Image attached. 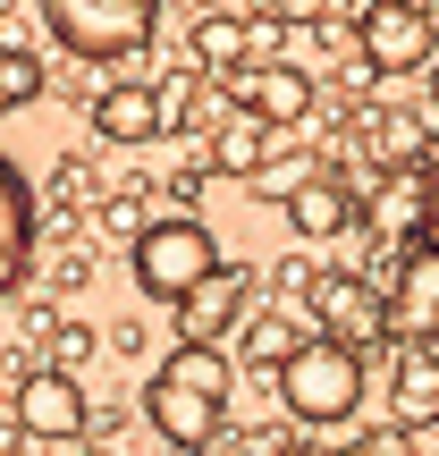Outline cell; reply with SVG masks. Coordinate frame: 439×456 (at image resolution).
<instances>
[{"mask_svg": "<svg viewBox=\"0 0 439 456\" xmlns=\"http://www.w3.org/2000/svg\"><path fill=\"white\" fill-rule=\"evenodd\" d=\"M85 423H93V414H85L77 372H51V363H43V372H26V380H17V431H26V440L68 448Z\"/></svg>", "mask_w": 439, "mask_h": 456, "instance_id": "cell-10", "label": "cell"}, {"mask_svg": "<svg viewBox=\"0 0 439 456\" xmlns=\"http://www.w3.org/2000/svg\"><path fill=\"white\" fill-rule=\"evenodd\" d=\"M43 346H51V355H43L51 372H85V363L102 355V330H93V322H51Z\"/></svg>", "mask_w": 439, "mask_h": 456, "instance_id": "cell-21", "label": "cell"}, {"mask_svg": "<svg viewBox=\"0 0 439 456\" xmlns=\"http://www.w3.org/2000/svg\"><path fill=\"white\" fill-rule=\"evenodd\" d=\"M423 169H431V178H439V127H431V144H423Z\"/></svg>", "mask_w": 439, "mask_h": 456, "instance_id": "cell-28", "label": "cell"}, {"mask_svg": "<svg viewBox=\"0 0 439 456\" xmlns=\"http://www.w3.org/2000/svg\"><path fill=\"white\" fill-rule=\"evenodd\" d=\"M355 51L372 77H431L439 68V17L423 0H372L355 17Z\"/></svg>", "mask_w": 439, "mask_h": 456, "instance_id": "cell-5", "label": "cell"}, {"mask_svg": "<svg viewBox=\"0 0 439 456\" xmlns=\"http://www.w3.org/2000/svg\"><path fill=\"white\" fill-rule=\"evenodd\" d=\"M228 380L237 372H228L220 346H178V355L144 380V423L178 456H212L220 423H228Z\"/></svg>", "mask_w": 439, "mask_h": 456, "instance_id": "cell-1", "label": "cell"}, {"mask_svg": "<svg viewBox=\"0 0 439 456\" xmlns=\"http://www.w3.org/2000/svg\"><path fill=\"white\" fill-rule=\"evenodd\" d=\"M262 296H271V271L228 262L220 279H203V288L178 305V346H220V338H237V330L262 313Z\"/></svg>", "mask_w": 439, "mask_h": 456, "instance_id": "cell-7", "label": "cell"}, {"mask_svg": "<svg viewBox=\"0 0 439 456\" xmlns=\"http://www.w3.org/2000/svg\"><path fill=\"white\" fill-rule=\"evenodd\" d=\"M271 9H279V17H321L329 0H271Z\"/></svg>", "mask_w": 439, "mask_h": 456, "instance_id": "cell-27", "label": "cell"}, {"mask_svg": "<svg viewBox=\"0 0 439 456\" xmlns=\"http://www.w3.org/2000/svg\"><path fill=\"white\" fill-rule=\"evenodd\" d=\"M237 94H245V110H254L262 127H305V118L321 110V85H313L296 60H262Z\"/></svg>", "mask_w": 439, "mask_h": 456, "instance_id": "cell-11", "label": "cell"}, {"mask_svg": "<svg viewBox=\"0 0 439 456\" xmlns=\"http://www.w3.org/2000/svg\"><path fill=\"white\" fill-rule=\"evenodd\" d=\"M43 77L51 68L34 60L26 43H0V110H34V102H43Z\"/></svg>", "mask_w": 439, "mask_h": 456, "instance_id": "cell-19", "label": "cell"}, {"mask_svg": "<svg viewBox=\"0 0 439 456\" xmlns=\"http://www.w3.org/2000/svg\"><path fill=\"white\" fill-rule=\"evenodd\" d=\"M346 456H406V440H397V423H389L380 440H363V448H346Z\"/></svg>", "mask_w": 439, "mask_h": 456, "instance_id": "cell-25", "label": "cell"}, {"mask_svg": "<svg viewBox=\"0 0 439 456\" xmlns=\"http://www.w3.org/2000/svg\"><path fill=\"white\" fill-rule=\"evenodd\" d=\"M262 51H271V34L254 26V17H237V9H212V17H195V68H228V77H254L262 68Z\"/></svg>", "mask_w": 439, "mask_h": 456, "instance_id": "cell-14", "label": "cell"}, {"mask_svg": "<svg viewBox=\"0 0 439 456\" xmlns=\"http://www.w3.org/2000/svg\"><path fill=\"white\" fill-rule=\"evenodd\" d=\"M271 456H338V448H321V440H279Z\"/></svg>", "mask_w": 439, "mask_h": 456, "instance_id": "cell-26", "label": "cell"}, {"mask_svg": "<svg viewBox=\"0 0 439 456\" xmlns=\"http://www.w3.org/2000/svg\"><path fill=\"white\" fill-rule=\"evenodd\" d=\"M288 220H296V237H346V228L363 237V195L338 178V169H321V178L288 203Z\"/></svg>", "mask_w": 439, "mask_h": 456, "instance_id": "cell-16", "label": "cell"}, {"mask_svg": "<svg viewBox=\"0 0 439 456\" xmlns=\"http://www.w3.org/2000/svg\"><path fill=\"white\" fill-rule=\"evenodd\" d=\"M431 245H439V220H431Z\"/></svg>", "mask_w": 439, "mask_h": 456, "instance_id": "cell-30", "label": "cell"}, {"mask_svg": "<svg viewBox=\"0 0 439 456\" xmlns=\"http://www.w3.org/2000/svg\"><path fill=\"white\" fill-rule=\"evenodd\" d=\"M85 118H93V135H102V144H118V152L161 144V135L178 127V110H169L161 85H102V94L85 102Z\"/></svg>", "mask_w": 439, "mask_h": 456, "instance_id": "cell-9", "label": "cell"}, {"mask_svg": "<svg viewBox=\"0 0 439 456\" xmlns=\"http://www.w3.org/2000/svg\"><path fill=\"white\" fill-rule=\"evenodd\" d=\"M313 322H321V338H338V346H389L397 338V313H389V296L372 288L363 271H329L321 279V296H313Z\"/></svg>", "mask_w": 439, "mask_h": 456, "instance_id": "cell-8", "label": "cell"}, {"mask_svg": "<svg viewBox=\"0 0 439 456\" xmlns=\"http://www.w3.org/2000/svg\"><path fill=\"white\" fill-rule=\"evenodd\" d=\"M431 127H439V68H431Z\"/></svg>", "mask_w": 439, "mask_h": 456, "instance_id": "cell-29", "label": "cell"}, {"mask_svg": "<svg viewBox=\"0 0 439 456\" xmlns=\"http://www.w3.org/2000/svg\"><path fill=\"white\" fill-rule=\"evenodd\" d=\"M363 389H372V380H363V355L338 346V338H321V330H313V346L279 372V406H288L296 423H321V431L329 423H355Z\"/></svg>", "mask_w": 439, "mask_h": 456, "instance_id": "cell-3", "label": "cell"}, {"mask_svg": "<svg viewBox=\"0 0 439 456\" xmlns=\"http://www.w3.org/2000/svg\"><path fill=\"white\" fill-rule=\"evenodd\" d=\"M34 237H43V212H34V186L26 169L0 152V296L34 271Z\"/></svg>", "mask_w": 439, "mask_h": 456, "instance_id": "cell-12", "label": "cell"}, {"mask_svg": "<svg viewBox=\"0 0 439 456\" xmlns=\"http://www.w3.org/2000/svg\"><path fill=\"white\" fill-rule=\"evenodd\" d=\"M305 346H313V338H305V322H296V313H288V305H262V313H254V322H245V330H237V355H245V363H254V372H271V380H279V372H288V363H296V355H305Z\"/></svg>", "mask_w": 439, "mask_h": 456, "instance_id": "cell-17", "label": "cell"}, {"mask_svg": "<svg viewBox=\"0 0 439 456\" xmlns=\"http://www.w3.org/2000/svg\"><path fill=\"white\" fill-rule=\"evenodd\" d=\"M389 423L397 431L439 423V346H397V363H389Z\"/></svg>", "mask_w": 439, "mask_h": 456, "instance_id": "cell-15", "label": "cell"}, {"mask_svg": "<svg viewBox=\"0 0 439 456\" xmlns=\"http://www.w3.org/2000/svg\"><path fill=\"white\" fill-rule=\"evenodd\" d=\"M43 26L60 34L68 60H127L152 43L161 0H43Z\"/></svg>", "mask_w": 439, "mask_h": 456, "instance_id": "cell-4", "label": "cell"}, {"mask_svg": "<svg viewBox=\"0 0 439 456\" xmlns=\"http://www.w3.org/2000/svg\"><path fill=\"white\" fill-rule=\"evenodd\" d=\"M271 135H279V127H262V118L237 102V110L212 127V169H220V178H245V186H254L262 161H271Z\"/></svg>", "mask_w": 439, "mask_h": 456, "instance_id": "cell-18", "label": "cell"}, {"mask_svg": "<svg viewBox=\"0 0 439 456\" xmlns=\"http://www.w3.org/2000/svg\"><path fill=\"white\" fill-rule=\"evenodd\" d=\"M321 262H305V254H296V262H279V271H271V296H305V305H313V296H321Z\"/></svg>", "mask_w": 439, "mask_h": 456, "instance_id": "cell-23", "label": "cell"}, {"mask_svg": "<svg viewBox=\"0 0 439 456\" xmlns=\"http://www.w3.org/2000/svg\"><path fill=\"white\" fill-rule=\"evenodd\" d=\"M431 220H439V178L423 161H397V169H380L363 186V237L414 254V245H431Z\"/></svg>", "mask_w": 439, "mask_h": 456, "instance_id": "cell-6", "label": "cell"}, {"mask_svg": "<svg viewBox=\"0 0 439 456\" xmlns=\"http://www.w3.org/2000/svg\"><path fill=\"white\" fill-rule=\"evenodd\" d=\"M321 169H329V161H305V152H271V161H262V178H254V195H262V203H296L313 178H321Z\"/></svg>", "mask_w": 439, "mask_h": 456, "instance_id": "cell-20", "label": "cell"}, {"mask_svg": "<svg viewBox=\"0 0 439 456\" xmlns=\"http://www.w3.org/2000/svg\"><path fill=\"white\" fill-rule=\"evenodd\" d=\"M389 313H397V338L406 346H439V245H414V254L397 262Z\"/></svg>", "mask_w": 439, "mask_h": 456, "instance_id": "cell-13", "label": "cell"}, {"mask_svg": "<svg viewBox=\"0 0 439 456\" xmlns=\"http://www.w3.org/2000/svg\"><path fill=\"white\" fill-rule=\"evenodd\" d=\"M127 271H135V288H144L152 305L178 313L186 296L203 288V279L228 271V262H220V237L203 228V212H169V220H152L144 237L127 245Z\"/></svg>", "mask_w": 439, "mask_h": 456, "instance_id": "cell-2", "label": "cell"}, {"mask_svg": "<svg viewBox=\"0 0 439 456\" xmlns=\"http://www.w3.org/2000/svg\"><path fill=\"white\" fill-rule=\"evenodd\" d=\"M93 220H102V237H110V245H135V237L152 228L144 212H135V195H102V212H93Z\"/></svg>", "mask_w": 439, "mask_h": 456, "instance_id": "cell-22", "label": "cell"}, {"mask_svg": "<svg viewBox=\"0 0 439 456\" xmlns=\"http://www.w3.org/2000/svg\"><path fill=\"white\" fill-rule=\"evenodd\" d=\"M85 279H93V262H85V254H60V262H51V288H85Z\"/></svg>", "mask_w": 439, "mask_h": 456, "instance_id": "cell-24", "label": "cell"}]
</instances>
